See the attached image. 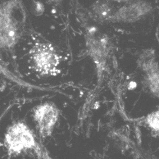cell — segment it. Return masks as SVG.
Wrapping results in <instances>:
<instances>
[{
  "instance_id": "cell-11",
  "label": "cell",
  "mask_w": 159,
  "mask_h": 159,
  "mask_svg": "<svg viewBox=\"0 0 159 159\" xmlns=\"http://www.w3.org/2000/svg\"><path fill=\"white\" fill-rule=\"evenodd\" d=\"M8 73V71L7 70L4 68V66L0 64V85L2 84V82L5 78L7 77V75Z\"/></svg>"
},
{
  "instance_id": "cell-1",
  "label": "cell",
  "mask_w": 159,
  "mask_h": 159,
  "mask_svg": "<svg viewBox=\"0 0 159 159\" xmlns=\"http://www.w3.org/2000/svg\"><path fill=\"white\" fill-rule=\"evenodd\" d=\"M3 141L8 159L29 153L39 159H52L36 139L33 130L23 120H16L8 126Z\"/></svg>"
},
{
  "instance_id": "cell-5",
  "label": "cell",
  "mask_w": 159,
  "mask_h": 159,
  "mask_svg": "<svg viewBox=\"0 0 159 159\" xmlns=\"http://www.w3.org/2000/svg\"><path fill=\"white\" fill-rule=\"evenodd\" d=\"M59 115V108L51 102L42 103L34 108L33 116L41 139H45L51 136Z\"/></svg>"
},
{
  "instance_id": "cell-4",
  "label": "cell",
  "mask_w": 159,
  "mask_h": 159,
  "mask_svg": "<svg viewBox=\"0 0 159 159\" xmlns=\"http://www.w3.org/2000/svg\"><path fill=\"white\" fill-rule=\"evenodd\" d=\"M29 54L32 68L39 75H56L59 71L61 57L52 43L37 42L33 46Z\"/></svg>"
},
{
  "instance_id": "cell-9",
  "label": "cell",
  "mask_w": 159,
  "mask_h": 159,
  "mask_svg": "<svg viewBox=\"0 0 159 159\" xmlns=\"http://www.w3.org/2000/svg\"><path fill=\"white\" fill-rule=\"evenodd\" d=\"M157 62L155 52L152 48L143 50L137 61L138 67L144 73L153 67Z\"/></svg>"
},
{
  "instance_id": "cell-10",
  "label": "cell",
  "mask_w": 159,
  "mask_h": 159,
  "mask_svg": "<svg viewBox=\"0 0 159 159\" xmlns=\"http://www.w3.org/2000/svg\"><path fill=\"white\" fill-rule=\"evenodd\" d=\"M159 111H154L148 114L144 120V125H147L151 130L152 133L158 135L159 130Z\"/></svg>"
},
{
  "instance_id": "cell-8",
  "label": "cell",
  "mask_w": 159,
  "mask_h": 159,
  "mask_svg": "<svg viewBox=\"0 0 159 159\" xmlns=\"http://www.w3.org/2000/svg\"><path fill=\"white\" fill-rule=\"evenodd\" d=\"M144 85L150 93L156 97H158L159 89V70L157 62L150 70L144 72Z\"/></svg>"
},
{
  "instance_id": "cell-3",
  "label": "cell",
  "mask_w": 159,
  "mask_h": 159,
  "mask_svg": "<svg viewBox=\"0 0 159 159\" xmlns=\"http://www.w3.org/2000/svg\"><path fill=\"white\" fill-rule=\"evenodd\" d=\"M87 53L94 62L98 73H101L112 50V42L107 34L96 26H89L85 32Z\"/></svg>"
},
{
  "instance_id": "cell-2",
  "label": "cell",
  "mask_w": 159,
  "mask_h": 159,
  "mask_svg": "<svg viewBox=\"0 0 159 159\" xmlns=\"http://www.w3.org/2000/svg\"><path fill=\"white\" fill-rule=\"evenodd\" d=\"M25 24V12L19 1L0 3V50L11 51L22 39Z\"/></svg>"
},
{
  "instance_id": "cell-7",
  "label": "cell",
  "mask_w": 159,
  "mask_h": 159,
  "mask_svg": "<svg viewBox=\"0 0 159 159\" xmlns=\"http://www.w3.org/2000/svg\"><path fill=\"white\" fill-rule=\"evenodd\" d=\"M116 9L108 2H97L90 7L92 19L101 23L113 22Z\"/></svg>"
},
{
  "instance_id": "cell-6",
  "label": "cell",
  "mask_w": 159,
  "mask_h": 159,
  "mask_svg": "<svg viewBox=\"0 0 159 159\" xmlns=\"http://www.w3.org/2000/svg\"><path fill=\"white\" fill-rule=\"evenodd\" d=\"M152 6L146 2L128 3L116 10L113 22L134 23L150 14Z\"/></svg>"
}]
</instances>
